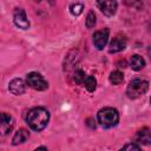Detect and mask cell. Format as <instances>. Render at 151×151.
<instances>
[{
    "mask_svg": "<svg viewBox=\"0 0 151 151\" xmlns=\"http://www.w3.org/2000/svg\"><path fill=\"white\" fill-rule=\"evenodd\" d=\"M14 126V120L12 118V116L7 114V113H2L1 114V124H0V131L1 134H7L13 130Z\"/></svg>",
    "mask_w": 151,
    "mask_h": 151,
    "instance_id": "obj_11",
    "label": "cell"
},
{
    "mask_svg": "<svg viewBox=\"0 0 151 151\" xmlns=\"http://www.w3.org/2000/svg\"><path fill=\"white\" fill-rule=\"evenodd\" d=\"M94 25H96V14L93 11H90L87 13V17H86V27L92 28Z\"/></svg>",
    "mask_w": 151,
    "mask_h": 151,
    "instance_id": "obj_18",
    "label": "cell"
},
{
    "mask_svg": "<svg viewBox=\"0 0 151 151\" xmlns=\"http://www.w3.org/2000/svg\"><path fill=\"white\" fill-rule=\"evenodd\" d=\"M147 29H149V32H151V20L147 22Z\"/></svg>",
    "mask_w": 151,
    "mask_h": 151,
    "instance_id": "obj_23",
    "label": "cell"
},
{
    "mask_svg": "<svg viewBox=\"0 0 151 151\" xmlns=\"http://www.w3.org/2000/svg\"><path fill=\"white\" fill-rule=\"evenodd\" d=\"M126 47V38H124L123 35H117L114 37L109 46V52L110 53H117L123 51Z\"/></svg>",
    "mask_w": 151,
    "mask_h": 151,
    "instance_id": "obj_9",
    "label": "cell"
},
{
    "mask_svg": "<svg viewBox=\"0 0 151 151\" xmlns=\"http://www.w3.org/2000/svg\"><path fill=\"white\" fill-rule=\"evenodd\" d=\"M118 65H119L118 67H125V66H126V61H125V60H120V61L118 63Z\"/></svg>",
    "mask_w": 151,
    "mask_h": 151,
    "instance_id": "obj_21",
    "label": "cell"
},
{
    "mask_svg": "<svg viewBox=\"0 0 151 151\" xmlns=\"http://www.w3.org/2000/svg\"><path fill=\"white\" fill-rule=\"evenodd\" d=\"M123 149H124V150H139L140 146L137 145V144H134V143H132V144H126V145H124Z\"/></svg>",
    "mask_w": 151,
    "mask_h": 151,
    "instance_id": "obj_20",
    "label": "cell"
},
{
    "mask_svg": "<svg viewBox=\"0 0 151 151\" xmlns=\"http://www.w3.org/2000/svg\"><path fill=\"white\" fill-rule=\"evenodd\" d=\"M133 140L136 144H139V145L151 144V131L147 127H143V129L138 130L133 137Z\"/></svg>",
    "mask_w": 151,
    "mask_h": 151,
    "instance_id": "obj_8",
    "label": "cell"
},
{
    "mask_svg": "<svg viewBox=\"0 0 151 151\" xmlns=\"http://www.w3.org/2000/svg\"><path fill=\"white\" fill-rule=\"evenodd\" d=\"M147 54H149V57H150V59H151V45H150L149 48H147Z\"/></svg>",
    "mask_w": 151,
    "mask_h": 151,
    "instance_id": "obj_22",
    "label": "cell"
},
{
    "mask_svg": "<svg viewBox=\"0 0 151 151\" xmlns=\"http://www.w3.org/2000/svg\"><path fill=\"white\" fill-rule=\"evenodd\" d=\"M130 64H131L132 70H134V71H139V70H142V68L145 66V60H144V58H142L140 55L134 54V55L131 57Z\"/></svg>",
    "mask_w": 151,
    "mask_h": 151,
    "instance_id": "obj_13",
    "label": "cell"
},
{
    "mask_svg": "<svg viewBox=\"0 0 151 151\" xmlns=\"http://www.w3.org/2000/svg\"><path fill=\"white\" fill-rule=\"evenodd\" d=\"M54 1H55V0H48V2H50L51 5H53V4H54Z\"/></svg>",
    "mask_w": 151,
    "mask_h": 151,
    "instance_id": "obj_24",
    "label": "cell"
},
{
    "mask_svg": "<svg viewBox=\"0 0 151 151\" xmlns=\"http://www.w3.org/2000/svg\"><path fill=\"white\" fill-rule=\"evenodd\" d=\"M109 79H110V83H111V84H113V85H119V84H122L123 80H124V74H123L120 71H113V72H111Z\"/></svg>",
    "mask_w": 151,
    "mask_h": 151,
    "instance_id": "obj_15",
    "label": "cell"
},
{
    "mask_svg": "<svg viewBox=\"0 0 151 151\" xmlns=\"http://www.w3.org/2000/svg\"><path fill=\"white\" fill-rule=\"evenodd\" d=\"M13 20L14 24L22 29H27L29 27V21L26 17V13L22 8H15L14 13H13Z\"/></svg>",
    "mask_w": 151,
    "mask_h": 151,
    "instance_id": "obj_7",
    "label": "cell"
},
{
    "mask_svg": "<svg viewBox=\"0 0 151 151\" xmlns=\"http://www.w3.org/2000/svg\"><path fill=\"white\" fill-rule=\"evenodd\" d=\"M8 90H9L13 94L20 96V94H22V93L26 91V84H25V81H24L22 79L15 78V79L11 80V83H9V85H8Z\"/></svg>",
    "mask_w": 151,
    "mask_h": 151,
    "instance_id": "obj_10",
    "label": "cell"
},
{
    "mask_svg": "<svg viewBox=\"0 0 151 151\" xmlns=\"http://www.w3.org/2000/svg\"><path fill=\"white\" fill-rule=\"evenodd\" d=\"M26 83L29 87H32L37 91H44L48 87V83L38 72H29L26 76Z\"/></svg>",
    "mask_w": 151,
    "mask_h": 151,
    "instance_id": "obj_4",
    "label": "cell"
},
{
    "mask_svg": "<svg viewBox=\"0 0 151 151\" xmlns=\"http://www.w3.org/2000/svg\"><path fill=\"white\" fill-rule=\"evenodd\" d=\"M35 1H37V2H40V1H41V0H35Z\"/></svg>",
    "mask_w": 151,
    "mask_h": 151,
    "instance_id": "obj_25",
    "label": "cell"
},
{
    "mask_svg": "<svg viewBox=\"0 0 151 151\" xmlns=\"http://www.w3.org/2000/svg\"><path fill=\"white\" fill-rule=\"evenodd\" d=\"M28 137H29V132H28L27 130H25V129H20V130H18V131L15 132L12 143H13V145L21 144V143L26 142V140L28 139Z\"/></svg>",
    "mask_w": 151,
    "mask_h": 151,
    "instance_id": "obj_12",
    "label": "cell"
},
{
    "mask_svg": "<svg viewBox=\"0 0 151 151\" xmlns=\"http://www.w3.org/2000/svg\"><path fill=\"white\" fill-rule=\"evenodd\" d=\"M97 6L106 17H112L117 11L116 0H97Z\"/></svg>",
    "mask_w": 151,
    "mask_h": 151,
    "instance_id": "obj_6",
    "label": "cell"
},
{
    "mask_svg": "<svg viewBox=\"0 0 151 151\" xmlns=\"http://www.w3.org/2000/svg\"><path fill=\"white\" fill-rule=\"evenodd\" d=\"M150 103H151V98H150Z\"/></svg>",
    "mask_w": 151,
    "mask_h": 151,
    "instance_id": "obj_26",
    "label": "cell"
},
{
    "mask_svg": "<svg viewBox=\"0 0 151 151\" xmlns=\"http://www.w3.org/2000/svg\"><path fill=\"white\" fill-rule=\"evenodd\" d=\"M50 120V112L44 107H33L26 114V123L34 131H41Z\"/></svg>",
    "mask_w": 151,
    "mask_h": 151,
    "instance_id": "obj_1",
    "label": "cell"
},
{
    "mask_svg": "<svg viewBox=\"0 0 151 151\" xmlns=\"http://www.w3.org/2000/svg\"><path fill=\"white\" fill-rule=\"evenodd\" d=\"M109 34H110L109 28H103V29H99V31L94 32V34H93V44H94L97 50L100 51L106 46L107 40H109Z\"/></svg>",
    "mask_w": 151,
    "mask_h": 151,
    "instance_id": "obj_5",
    "label": "cell"
},
{
    "mask_svg": "<svg viewBox=\"0 0 151 151\" xmlns=\"http://www.w3.org/2000/svg\"><path fill=\"white\" fill-rule=\"evenodd\" d=\"M87 74H85V72L83 70H76L74 73H73V80L76 81V84L78 85H83L85 78H86Z\"/></svg>",
    "mask_w": 151,
    "mask_h": 151,
    "instance_id": "obj_16",
    "label": "cell"
},
{
    "mask_svg": "<svg viewBox=\"0 0 151 151\" xmlns=\"http://www.w3.org/2000/svg\"><path fill=\"white\" fill-rule=\"evenodd\" d=\"M83 86L88 91V92H93L97 87V80L94 77L92 76H86L84 83H83Z\"/></svg>",
    "mask_w": 151,
    "mask_h": 151,
    "instance_id": "obj_14",
    "label": "cell"
},
{
    "mask_svg": "<svg viewBox=\"0 0 151 151\" xmlns=\"http://www.w3.org/2000/svg\"><path fill=\"white\" fill-rule=\"evenodd\" d=\"M98 123L104 127H113L119 123V113L113 107H104L97 113Z\"/></svg>",
    "mask_w": 151,
    "mask_h": 151,
    "instance_id": "obj_2",
    "label": "cell"
},
{
    "mask_svg": "<svg viewBox=\"0 0 151 151\" xmlns=\"http://www.w3.org/2000/svg\"><path fill=\"white\" fill-rule=\"evenodd\" d=\"M149 88V83L144 79L136 78L130 81L126 88V94L130 99H137L140 96H143Z\"/></svg>",
    "mask_w": 151,
    "mask_h": 151,
    "instance_id": "obj_3",
    "label": "cell"
},
{
    "mask_svg": "<svg viewBox=\"0 0 151 151\" xmlns=\"http://www.w3.org/2000/svg\"><path fill=\"white\" fill-rule=\"evenodd\" d=\"M83 9H84V5L83 4H73L70 6V12L71 14L73 15H80L83 13Z\"/></svg>",
    "mask_w": 151,
    "mask_h": 151,
    "instance_id": "obj_17",
    "label": "cell"
},
{
    "mask_svg": "<svg viewBox=\"0 0 151 151\" xmlns=\"http://www.w3.org/2000/svg\"><path fill=\"white\" fill-rule=\"evenodd\" d=\"M124 4L129 7H136V8H139L140 5H142V1L143 0H123Z\"/></svg>",
    "mask_w": 151,
    "mask_h": 151,
    "instance_id": "obj_19",
    "label": "cell"
}]
</instances>
